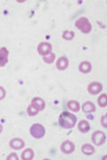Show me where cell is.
<instances>
[{
    "label": "cell",
    "instance_id": "cell-1",
    "mask_svg": "<svg viewBox=\"0 0 107 160\" xmlns=\"http://www.w3.org/2000/svg\"><path fill=\"white\" fill-rule=\"evenodd\" d=\"M77 123L76 116L70 112L64 111L59 117V125L64 129H71L75 126Z\"/></svg>",
    "mask_w": 107,
    "mask_h": 160
},
{
    "label": "cell",
    "instance_id": "cell-2",
    "mask_svg": "<svg viewBox=\"0 0 107 160\" xmlns=\"http://www.w3.org/2000/svg\"><path fill=\"white\" fill-rule=\"evenodd\" d=\"M75 27L84 34H88L92 30V25L90 22L86 17L79 18L75 22Z\"/></svg>",
    "mask_w": 107,
    "mask_h": 160
},
{
    "label": "cell",
    "instance_id": "cell-3",
    "mask_svg": "<svg viewBox=\"0 0 107 160\" xmlns=\"http://www.w3.org/2000/svg\"><path fill=\"white\" fill-rule=\"evenodd\" d=\"M29 132L31 136L35 139H41L45 134V129L44 126L40 124H34L29 128Z\"/></svg>",
    "mask_w": 107,
    "mask_h": 160
},
{
    "label": "cell",
    "instance_id": "cell-4",
    "mask_svg": "<svg viewBox=\"0 0 107 160\" xmlns=\"http://www.w3.org/2000/svg\"><path fill=\"white\" fill-rule=\"evenodd\" d=\"M93 143L96 145V146H101L105 142L106 140V135L104 132L102 131H96L93 134H92V138H91Z\"/></svg>",
    "mask_w": 107,
    "mask_h": 160
},
{
    "label": "cell",
    "instance_id": "cell-5",
    "mask_svg": "<svg viewBox=\"0 0 107 160\" xmlns=\"http://www.w3.org/2000/svg\"><path fill=\"white\" fill-rule=\"evenodd\" d=\"M51 51H52V45L48 42H41L38 46V52L43 57L49 54Z\"/></svg>",
    "mask_w": 107,
    "mask_h": 160
},
{
    "label": "cell",
    "instance_id": "cell-6",
    "mask_svg": "<svg viewBox=\"0 0 107 160\" xmlns=\"http://www.w3.org/2000/svg\"><path fill=\"white\" fill-rule=\"evenodd\" d=\"M103 90V85L99 82H92L88 86V92L90 94H98Z\"/></svg>",
    "mask_w": 107,
    "mask_h": 160
},
{
    "label": "cell",
    "instance_id": "cell-7",
    "mask_svg": "<svg viewBox=\"0 0 107 160\" xmlns=\"http://www.w3.org/2000/svg\"><path fill=\"white\" fill-rule=\"evenodd\" d=\"M61 150L62 153L64 154H72L75 150V145L71 141H64L61 144Z\"/></svg>",
    "mask_w": 107,
    "mask_h": 160
},
{
    "label": "cell",
    "instance_id": "cell-8",
    "mask_svg": "<svg viewBox=\"0 0 107 160\" xmlns=\"http://www.w3.org/2000/svg\"><path fill=\"white\" fill-rule=\"evenodd\" d=\"M10 147H11L13 149H22L25 146V142H24V141L22 140V139H20V138H13V139H12L11 141H10Z\"/></svg>",
    "mask_w": 107,
    "mask_h": 160
},
{
    "label": "cell",
    "instance_id": "cell-9",
    "mask_svg": "<svg viewBox=\"0 0 107 160\" xmlns=\"http://www.w3.org/2000/svg\"><path fill=\"white\" fill-rule=\"evenodd\" d=\"M8 54L9 52L6 47L0 48V67H4L8 62Z\"/></svg>",
    "mask_w": 107,
    "mask_h": 160
},
{
    "label": "cell",
    "instance_id": "cell-10",
    "mask_svg": "<svg viewBox=\"0 0 107 160\" xmlns=\"http://www.w3.org/2000/svg\"><path fill=\"white\" fill-rule=\"evenodd\" d=\"M31 105H33L36 109H38L40 111L45 109V102L42 98L35 97L31 100Z\"/></svg>",
    "mask_w": 107,
    "mask_h": 160
},
{
    "label": "cell",
    "instance_id": "cell-11",
    "mask_svg": "<svg viewBox=\"0 0 107 160\" xmlns=\"http://www.w3.org/2000/svg\"><path fill=\"white\" fill-rule=\"evenodd\" d=\"M69 66V61L66 57L62 56L60 57L56 62V68L59 70H65Z\"/></svg>",
    "mask_w": 107,
    "mask_h": 160
},
{
    "label": "cell",
    "instance_id": "cell-12",
    "mask_svg": "<svg viewBox=\"0 0 107 160\" xmlns=\"http://www.w3.org/2000/svg\"><path fill=\"white\" fill-rule=\"evenodd\" d=\"M79 70L83 74H88L92 70V65L89 62H81L79 65Z\"/></svg>",
    "mask_w": 107,
    "mask_h": 160
},
{
    "label": "cell",
    "instance_id": "cell-13",
    "mask_svg": "<svg viewBox=\"0 0 107 160\" xmlns=\"http://www.w3.org/2000/svg\"><path fill=\"white\" fill-rule=\"evenodd\" d=\"M78 129L81 132H88L90 130V125L87 120H80L79 122V125H78Z\"/></svg>",
    "mask_w": 107,
    "mask_h": 160
},
{
    "label": "cell",
    "instance_id": "cell-14",
    "mask_svg": "<svg viewBox=\"0 0 107 160\" xmlns=\"http://www.w3.org/2000/svg\"><path fill=\"white\" fill-rule=\"evenodd\" d=\"M82 110L84 113H92V112L96 111V106L91 102H86L82 105Z\"/></svg>",
    "mask_w": 107,
    "mask_h": 160
},
{
    "label": "cell",
    "instance_id": "cell-15",
    "mask_svg": "<svg viewBox=\"0 0 107 160\" xmlns=\"http://www.w3.org/2000/svg\"><path fill=\"white\" fill-rule=\"evenodd\" d=\"M81 151H82V153L84 155L90 156V155L94 154V152H95V148L93 147V145L88 144V143H86V144H84V145L81 147Z\"/></svg>",
    "mask_w": 107,
    "mask_h": 160
},
{
    "label": "cell",
    "instance_id": "cell-16",
    "mask_svg": "<svg viewBox=\"0 0 107 160\" xmlns=\"http://www.w3.org/2000/svg\"><path fill=\"white\" fill-rule=\"evenodd\" d=\"M34 158V151L32 149H26L22 154L23 160H31Z\"/></svg>",
    "mask_w": 107,
    "mask_h": 160
},
{
    "label": "cell",
    "instance_id": "cell-17",
    "mask_svg": "<svg viewBox=\"0 0 107 160\" xmlns=\"http://www.w3.org/2000/svg\"><path fill=\"white\" fill-rule=\"evenodd\" d=\"M68 109L73 112H78L80 109V106H79V103L77 101H70L67 103Z\"/></svg>",
    "mask_w": 107,
    "mask_h": 160
},
{
    "label": "cell",
    "instance_id": "cell-18",
    "mask_svg": "<svg viewBox=\"0 0 107 160\" xmlns=\"http://www.w3.org/2000/svg\"><path fill=\"white\" fill-rule=\"evenodd\" d=\"M97 102H98V105L101 107V108H105L107 105V95L105 93H103L101 94L98 99H97Z\"/></svg>",
    "mask_w": 107,
    "mask_h": 160
},
{
    "label": "cell",
    "instance_id": "cell-19",
    "mask_svg": "<svg viewBox=\"0 0 107 160\" xmlns=\"http://www.w3.org/2000/svg\"><path fill=\"white\" fill-rule=\"evenodd\" d=\"M55 60H56V54L54 52H51L49 54H47V55H45V56L43 57V61L45 63H49V64L54 62Z\"/></svg>",
    "mask_w": 107,
    "mask_h": 160
},
{
    "label": "cell",
    "instance_id": "cell-20",
    "mask_svg": "<svg viewBox=\"0 0 107 160\" xmlns=\"http://www.w3.org/2000/svg\"><path fill=\"white\" fill-rule=\"evenodd\" d=\"M40 112V110L38 109H36L35 107H34L33 105H29L28 108H27V113L29 114V116H30V117H34V116H36V115L38 114Z\"/></svg>",
    "mask_w": 107,
    "mask_h": 160
},
{
    "label": "cell",
    "instance_id": "cell-21",
    "mask_svg": "<svg viewBox=\"0 0 107 160\" xmlns=\"http://www.w3.org/2000/svg\"><path fill=\"white\" fill-rule=\"evenodd\" d=\"M75 33L73 31H71V30H65L63 33H62V38L65 40H72L73 39Z\"/></svg>",
    "mask_w": 107,
    "mask_h": 160
},
{
    "label": "cell",
    "instance_id": "cell-22",
    "mask_svg": "<svg viewBox=\"0 0 107 160\" xmlns=\"http://www.w3.org/2000/svg\"><path fill=\"white\" fill-rule=\"evenodd\" d=\"M6 90H5V88L3 87V86H0V101H2V100H4L5 97H6Z\"/></svg>",
    "mask_w": 107,
    "mask_h": 160
},
{
    "label": "cell",
    "instance_id": "cell-23",
    "mask_svg": "<svg viewBox=\"0 0 107 160\" xmlns=\"http://www.w3.org/2000/svg\"><path fill=\"white\" fill-rule=\"evenodd\" d=\"M18 156H17L16 153H12L9 156H7L6 158V160H18Z\"/></svg>",
    "mask_w": 107,
    "mask_h": 160
},
{
    "label": "cell",
    "instance_id": "cell-24",
    "mask_svg": "<svg viewBox=\"0 0 107 160\" xmlns=\"http://www.w3.org/2000/svg\"><path fill=\"white\" fill-rule=\"evenodd\" d=\"M101 122H102V126H104V128H106V127H107V117H106V115H104V116L102 117Z\"/></svg>",
    "mask_w": 107,
    "mask_h": 160
},
{
    "label": "cell",
    "instance_id": "cell-25",
    "mask_svg": "<svg viewBox=\"0 0 107 160\" xmlns=\"http://www.w3.org/2000/svg\"><path fill=\"white\" fill-rule=\"evenodd\" d=\"M2 131H3V126H2V125L0 124V133L2 132Z\"/></svg>",
    "mask_w": 107,
    "mask_h": 160
}]
</instances>
